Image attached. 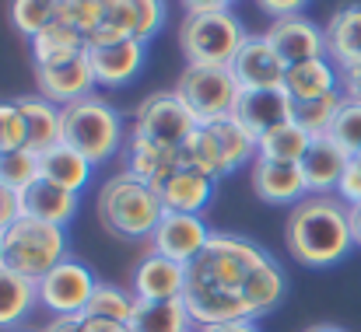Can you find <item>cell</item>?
Listing matches in <instances>:
<instances>
[{"instance_id": "obj_1", "label": "cell", "mask_w": 361, "mask_h": 332, "mask_svg": "<svg viewBox=\"0 0 361 332\" xmlns=\"http://www.w3.org/2000/svg\"><path fill=\"white\" fill-rule=\"evenodd\" d=\"M263 259H267V252L259 245H252L249 238H235V234L214 231L207 248L186 266L183 305H186L193 326L204 329V326L252 319L242 290H245L252 269Z\"/></svg>"}, {"instance_id": "obj_2", "label": "cell", "mask_w": 361, "mask_h": 332, "mask_svg": "<svg viewBox=\"0 0 361 332\" xmlns=\"http://www.w3.org/2000/svg\"><path fill=\"white\" fill-rule=\"evenodd\" d=\"M284 245H288L291 259L309 269L337 266L355 248L351 207L334 193L305 196L302 203L291 207V214L284 221Z\"/></svg>"}, {"instance_id": "obj_3", "label": "cell", "mask_w": 361, "mask_h": 332, "mask_svg": "<svg viewBox=\"0 0 361 332\" xmlns=\"http://www.w3.org/2000/svg\"><path fill=\"white\" fill-rule=\"evenodd\" d=\"M161 214H165V203H161L158 189L140 182L130 172L113 175L99 189V221L116 238H130V241L151 238Z\"/></svg>"}, {"instance_id": "obj_4", "label": "cell", "mask_w": 361, "mask_h": 332, "mask_svg": "<svg viewBox=\"0 0 361 332\" xmlns=\"http://www.w3.org/2000/svg\"><path fill=\"white\" fill-rule=\"evenodd\" d=\"M60 140L71 143L78 154H85L92 165H102L116 158L123 147L120 112L99 95L78 98L60 112Z\"/></svg>"}, {"instance_id": "obj_5", "label": "cell", "mask_w": 361, "mask_h": 332, "mask_svg": "<svg viewBox=\"0 0 361 332\" xmlns=\"http://www.w3.org/2000/svg\"><path fill=\"white\" fill-rule=\"evenodd\" d=\"M63 259H67V234L60 224L18 217L4 231V266L32 283H39Z\"/></svg>"}, {"instance_id": "obj_6", "label": "cell", "mask_w": 361, "mask_h": 332, "mask_svg": "<svg viewBox=\"0 0 361 332\" xmlns=\"http://www.w3.org/2000/svg\"><path fill=\"white\" fill-rule=\"evenodd\" d=\"M249 32L232 11H200L186 14L179 25V49L197 67H232Z\"/></svg>"}, {"instance_id": "obj_7", "label": "cell", "mask_w": 361, "mask_h": 332, "mask_svg": "<svg viewBox=\"0 0 361 332\" xmlns=\"http://www.w3.org/2000/svg\"><path fill=\"white\" fill-rule=\"evenodd\" d=\"M197 119L190 106L183 102V95L176 88L169 91H151L137 112H133V126H130V136L144 140V143H154L161 151H183L186 140L197 133Z\"/></svg>"}, {"instance_id": "obj_8", "label": "cell", "mask_w": 361, "mask_h": 332, "mask_svg": "<svg viewBox=\"0 0 361 332\" xmlns=\"http://www.w3.org/2000/svg\"><path fill=\"white\" fill-rule=\"evenodd\" d=\"M176 91L190 106L193 119L200 126H207V122H218V119L232 115L242 88L235 81V74H232V67H197V63H186V70L176 81Z\"/></svg>"}, {"instance_id": "obj_9", "label": "cell", "mask_w": 361, "mask_h": 332, "mask_svg": "<svg viewBox=\"0 0 361 332\" xmlns=\"http://www.w3.org/2000/svg\"><path fill=\"white\" fill-rule=\"evenodd\" d=\"M35 287H39V305H46L56 319H81L92 294H95V287H99V280L85 262L67 255Z\"/></svg>"}, {"instance_id": "obj_10", "label": "cell", "mask_w": 361, "mask_h": 332, "mask_svg": "<svg viewBox=\"0 0 361 332\" xmlns=\"http://www.w3.org/2000/svg\"><path fill=\"white\" fill-rule=\"evenodd\" d=\"M211 234H214V231H207V224H204L200 214H176V210H165L161 221H158V227L151 231L147 245H151V252H158V255H165V259H172V262L190 266V262L207 248Z\"/></svg>"}, {"instance_id": "obj_11", "label": "cell", "mask_w": 361, "mask_h": 332, "mask_svg": "<svg viewBox=\"0 0 361 332\" xmlns=\"http://www.w3.org/2000/svg\"><path fill=\"white\" fill-rule=\"evenodd\" d=\"M263 35L270 39V46L277 49V56L284 60V67H295V63L326 56V35L305 14L277 18V21H270V28Z\"/></svg>"}, {"instance_id": "obj_12", "label": "cell", "mask_w": 361, "mask_h": 332, "mask_svg": "<svg viewBox=\"0 0 361 332\" xmlns=\"http://www.w3.org/2000/svg\"><path fill=\"white\" fill-rule=\"evenodd\" d=\"M35 88L42 98H49L53 106H71L78 98H88L95 88V74L88 63V49L74 60L53 63V67H35Z\"/></svg>"}, {"instance_id": "obj_13", "label": "cell", "mask_w": 361, "mask_h": 332, "mask_svg": "<svg viewBox=\"0 0 361 332\" xmlns=\"http://www.w3.org/2000/svg\"><path fill=\"white\" fill-rule=\"evenodd\" d=\"M232 119L242 122L259 140L267 129L291 119V95L284 88H242L239 98H235V109H232Z\"/></svg>"}, {"instance_id": "obj_14", "label": "cell", "mask_w": 361, "mask_h": 332, "mask_svg": "<svg viewBox=\"0 0 361 332\" xmlns=\"http://www.w3.org/2000/svg\"><path fill=\"white\" fill-rule=\"evenodd\" d=\"M232 74H235L239 88H284L288 67L267 35H249L242 42L239 56L232 60Z\"/></svg>"}, {"instance_id": "obj_15", "label": "cell", "mask_w": 361, "mask_h": 332, "mask_svg": "<svg viewBox=\"0 0 361 332\" xmlns=\"http://www.w3.org/2000/svg\"><path fill=\"white\" fill-rule=\"evenodd\" d=\"M133 298L137 301H176L186 290V266L172 262L158 252H147L133 269Z\"/></svg>"}, {"instance_id": "obj_16", "label": "cell", "mask_w": 361, "mask_h": 332, "mask_svg": "<svg viewBox=\"0 0 361 332\" xmlns=\"http://www.w3.org/2000/svg\"><path fill=\"white\" fill-rule=\"evenodd\" d=\"M351 154L334 140V136H312L305 158H302V175H305V189L309 196H326V193H337L341 186V175L348 168Z\"/></svg>"}, {"instance_id": "obj_17", "label": "cell", "mask_w": 361, "mask_h": 332, "mask_svg": "<svg viewBox=\"0 0 361 332\" xmlns=\"http://www.w3.org/2000/svg\"><path fill=\"white\" fill-rule=\"evenodd\" d=\"M88 63H92L99 88L130 84L144 67V42L123 39V42H109V46H88Z\"/></svg>"}, {"instance_id": "obj_18", "label": "cell", "mask_w": 361, "mask_h": 332, "mask_svg": "<svg viewBox=\"0 0 361 332\" xmlns=\"http://www.w3.org/2000/svg\"><path fill=\"white\" fill-rule=\"evenodd\" d=\"M249 179H252V193L263 203H274V207H288V203L295 207V203H302L309 196L305 175H302L298 165H277V161L256 158Z\"/></svg>"}, {"instance_id": "obj_19", "label": "cell", "mask_w": 361, "mask_h": 332, "mask_svg": "<svg viewBox=\"0 0 361 332\" xmlns=\"http://www.w3.org/2000/svg\"><path fill=\"white\" fill-rule=\"evenodd\" d=\"M158 196L165 203V210H176V214H204L211 196H214V179L190 168V165H176L165 182L158 186Z\"/></svg>"}, {"instance_id": "obj_20", "label": "cell", "mask_w": 361, "mask_h": 332, "mask_svg": "<svg viewBox=\"0 0 361 332\" xmlns=\"http://www.w3.org/2000/svg\"><path fill=\"white\" fill-rule=\"evenodd\" d=\"M326 56L337 70H351L361 63V4H344L330 14L326 28Z\"/></svg>"}, {"instance_id": "obj_21", "label": "cell", "mask_w": 361, "mask_h": 332, "mask_svg": "<svg viewBox=\"0 0 361 332\" xmlns=\"http://www.w3.org/2000/svg\"><path fill=\"white\" fill-rule=\"evenodd\" d=\"M74 214H78V193H71V189H63V186H56L42 175L21 193V217L63 227Z\"/></svg>"}, {"instance_id": "obj_22", "label": "cell", "mask_w": 361, "mask_h": 332, "mask_svg": "<svg viewBox=\"0 0 361 332\" xmlns=\"http://www.w3.org/2000/svg\"><path fill=\"white\" fill-rule=\"evenodd\" d=\"M14 106L21 112V122H25V147L32 154H42L49 151L53 143H60V106H53L49 98L42 95H21L14 98Z\"/></svg>"}, {"instance_id": "obj_23", "label": "cell", "mask_w": 361, "mask_h": 332, "mask_svg": "<svg viewBox=\"0 0 361 332\" xmlns=\"http://www.w3.org/2000/svg\"><path fill=\"white\" fill-rule=\"evenodd\" d=\"M284 91L291 95V102H312V98L334 95V91H341V70L334 67L330 56L295 63L284 74Z\"/></svg>"}, {"instance_id": "obj_24", "label": "cell", "mask_w": 361, "mask_h": 332, "mask_svg": "<svg viewBox=\"0 0 361 332\" xmlns=\"http://www.w3.org/2000/svg\"><path fill=\"white\" fill-rule=\"evenodd\" d=\"M39 175L63 186V189H71V193H81L92 179V161L85 154H78L71 143L60 140V143H53L49 151L39 154Z\"/></svg>"}, {"instance_id": "obj_25", "label": "cell", "mask_w": 361, "mask_h": 332, "mask_svg": "<svg viewBox=\"0 0 361 332\" xmlns=\"http://www.w3.org/2000/svg\"><path fill=\"white\" fill-rule=\"evenodd\" d=\"M85 49H88L85 35L74 25H67V21H53L49 28H42L32 39V60H35V67H53V63L74 60Z\"/></svg>"}, {"instance_id": "obj_26", "label": "cell", "mask_w": 361, "mask_h": 332, "mask_svg": "<svg viewBox=\"0 0 361 332\" xmlns=\"http://www.w3.org/2000/svg\"><path fill=\"white\" fill-rule=\"evenodd\" d=\"M130 332H193V319L183 305L176 301H137L130 315Z\"/></svg>"}, {"instance_id": "obj_27", "label": "cell", "mask_w": 361, "mask_h": 332, "mask_svg": "<svg viewBox=\"0 0 361 332\" xmlns=\"http://www.w3.org/2000/svg\"><path fill=\"white\" fill-rule=\"evenodd\" d=\"M309 143H312V136H309L305 129H298V126L288 119V122L267 129V133L256 140V158L277 161V165H302Z\"/></svg>"}, {"instance_id": "obj_28", "label": "cell", "mask_w": 361, "mask_h": 332, "mask_svg": "<svg viewBox=\"0 0 361 332\" xmlns=\"http://www.w3.org/2000/svg\"><path fill=\"white\" fill-rule=\"evenodd\" d=\"M179 161H183V158H179L176 151H161V147L144 143V140H137V136L126 140V172L137 175L140 182L154 186V189L165 182V175H169Z\"/></svg>"}, {"instance_id": "obj_29", "label": "cell", "mask_w": 361, "mask_h": 332, "mask_svg": "<svg viewBox=\"0 0 361 332\" xmlns=\"http://www.w3.org/2000/svg\"><path fill=\"white\" fill-rule=\"evenodd\" d=\"M39 301V287L7 266H0V329H14L28 319V312Z\"/></svg>"}, {"instance_id": "obj_30", "label": "cell", "mask_w": 361, "mask_h": 332, "mask_svg": "<svg viewBox=\"0 0 361 332\" xmlns=\"http://www.w3.org/2000/svg\"><path fill=\"white\" fill-rule=\"evenodd\" d=\"M284 290H288L284 273H281V266L267 255V259L252 269V276H249V283H245L242 294H245V305H249V312H252V319H256V315L277 308L281 298H284Z\"/></svg>"}, {"instance_id": "obj_31", "label": "cell", "mask_w": 361, "mask_h": 332, "mask_svg": "<svg viewBox=\"0 0 361 332\" xmlns=\"http://www.w3.org/2000/svg\"><path fill=\"white\" fill-rule=\"evenodd\" d=\"M123 39H137L133 0H102L99 25L88 35V46H109V42H123Z\"/></svg>"}, {"instance_id": "obj_32", "label": "cell", "mask_w": 361, "mask_h": 332, "mask_svg": "<svg viewBox=\"0 0 361 332\" xmlns=\"http://www.w3.org/2000/svg\"><path fill=\"white\" fill-rule=\"evenodd\" d=\"M207 129L214 133V140H218V147H221V158H225V168H228V175L245 165V161H256V136L235 122L232 115L228 119H218V122H207Z\"/></svg>"}, {"instance_id": "obj_33", "label": "cell", "mask_w": 361, "mask_h": 332, "mask_svg": "<svg viewBox=\"0 0 361 332\" xmlns=\"http://www.w3.org/2000/svg\"><path fill=\"white\" fill-rule=\"evenodd\" d=\"M179 158H183V165H190V168L211 175L214 182L228 175L225 158H221V147H218V140H214V133H211L207 126H197V133L186 140V147L179 151Z\"/></svg>"}, {"instance_id": "obj_34", "label": "cell", "mask_w": 361, "mask_h": 332, "mask_svg": "<svg viewBox=\"0 0 361 332\" xmlns=\"http://www.w3.org/2000/svg\"><path fill=\"white\" fill-rule=\"evenodd\" d=\"M344 106V95L334 91V95H323V98H312V102H291V122L298 129H305L309 136H326L337 112Z\"/></svg>"}, {"instance_id": "obj_35", "label": "cell", "mask_w": 361, "mask_h": 332, "mask_svg": "<svg viewBox=\"0 0 361 332\" xmlns=\"http://www.w3.org/2000/svg\"><path fill=\"white\" fill-rule=\"evenodd\" d=\"M133 305H137L133 290H123V287H113V283H99V287H95V294H92V301H88V308H85V315L130 326Z\"/></svg>"}, {"instance_id": "obj_36", "label": "cell", "mask_w": 361, "mask_h": 332, "mask_svg": "<svg viewBox=\"0 0 361 332\" xmlns=\"http://www.w3.org/2000/svg\"><path fill=\"white\" fill-rule=\"evenodd\" d=\"M60 7H63V0H14L11 4V21L21 35L35 39L42 28L60 21Z\"/></svg>"}, {"instance_id": "obj_37", "label": "cell", "mask_w": 361, "mask_h": 332, "mask_svg": "<svg viewBox=\"0 0 361 332\" xmlns=\"http://www.w3.org/2000/svg\"><path fill=\"white\" fill-rule=\"evenodd\" d=\"M35 179H39V154H32L28 147L11 151V154H0V186L4 189H11V193L21 196Z\"/></svg>"}, {"instance_id": "obj_38", "label": "cell", "mask_w": 361, "mask_h": 332, "mask_svg": "<svg viewBox=\"0 0 361 332\" xmlns=\"http://www.w3.org/2000/svg\"><path fill=\"white\" fill-rule=\"evenodd\" d=\"M326 136H334V140H337V143H341V147L351 154V158H361V106L344 102Z\"/></svg>"}, {"instance_id": "obj_39", "label": "cell", "mask_w": 361, "mask_h": 332, "mask_svg": "<svg viewBox=\"0 0 361 332\" xmlns=\"http://www.w3.org/2000/svg\"><path fill=\"white\" fill-rule=\"evenodd\" d=\"M133 14H137V42H147L161 32L165 25V0H133Z\"/></svg>"}, {"instance_id": "obj_40", "label": "cell", "mask_w": 361, "mask_h": 332, "mask_svg": "<svg viewBox=\"0 0 361 332\" xmlns=\"http://www.w3.org/2000/svg\"><path fill=\"white\" fill-rule=\"evenodd\" d=\"M25 147V122L14 102H0V154Z\"/></svg>"}, {"instance_id": "obj_41", "label": "cell", "mask_w": 361, "mask_h": 332, "mask_svg": "<svg viewBox=\"0 0 361 332\" xmlns=\"http://www.w3.org/2000/svg\"><path fill=\"white\" fill-rule=\"evenodd\" d=\"M337 196L348 203V207H358L361 203V158H351L344 175H341V186H337Z\"/></svg>"}, {"instance_id": "obj_42", "label": "cell", "mask_w": 361, "mask_h": 332, "mask_svg": "<svg viewBox=\"0 0 361 332\" xmlns=\"http://www.w3.org/2000/svg\"><path fill=\"white\" fill-rule=\"evenodd\" d=\"M309 0H256V7L267 14V18H291V14H302Z\"/></svg>"}, {"instance_id": "obj_43", "label": "cell", "mask_w": 361, "mask_h": 332, "mask_svg": "<svg viewBox=\"0 0 361 332\" xmlns=\"http://www.w3.org/2000/svg\"><path fill=\"white\" fill-rule=\"evenodd\" d=\"M341 95H344V102L361 106V63L351 70H341Z\"/></svg>"}, {"instance_id": "obj_44", "label": "cell", "mask_w": 361, "mask_h": 332, "mask_svg": "<svg viewBox=\"0 0 361 332\" xmlns=\"http://www.w3.org/2000/svg\"><path fill=\"white\" fill-rule=\"evenodd\" d=\"M81 332H130V326L123 322H109V319H92V315H81L78 319Z\"/></svg>"}, {"instance_id": "obj_45", "label": "cell", "mask_w": 361, "mask_h": 332, "mask_svg": "<svg viewBox=\"0 0 361 332\" xmlns=\"http://www.w3.org/2000/svg\"><path fill=\"white\" fill-rule=\"evenodd\" d=\"M235 0H183L186 14H200V11H228Z\"/></svg>"}, {"instance_id": "obj_46", "label": "cell", "mask_w": 361, "mask_h": 332, "mask_svg": "<svg viewBox=\"0 0 361 332\" xmlns=\"http://www.w3.org/2000/svg\"><path fill=\"white\" fill-rule=\"evenodd\" d=\"M200 332H259L256 319H239V322H221V326H204Z\"/></svg>"}, {"instance_id": "obj_47", "label": "cell", "mask_w": 361, "mask_h": 332, "mask_svg": "<svg viewBox=\"0 0 361 332\" xmlns=\"http://www.w3.org/2000/svg\"><path fill=\"white\" fill-rule=\"evenodd\" d=\"M42 332H81V326H78V319H53Z\"/></svg>"}, {"instance_id": "obj_48", "label": "cell", "mask_w": 361, "mask_h": 332, "mask_svg": "<svg viewBox=\"0 0 361 332\" xmlns=\"http://www.w3.org/2000/svg\"><path fill=\"white\" fill-rule=\"evenodd\" d=\"M351 231H355V245L361 248V203L351 207Z\"/></svg>"}, {"instance_id": "obj_49", "label": "cell", "mask_w": 361, "mask_h": 332, "mask_svg": "<svg viewBox=\"0 0 361 332\" xmlns=\"http://www.w3.org/2000/svg\"><path fill=\"white\" fill-rule=\"evenodd\" d=\"M305 332H344V329H337V326H312V329H305Z\"/></svg>"}, {"instance_id": "obj_50", "label": "cell", "mask_w": 361, "mask_h": 332, "mask_svg": "<svg viewBox=\"0 0 361 332\" xmlns=\"http://www.w3.org/2000/svg\"><path fill=\"white\" fill-rule=\"evenodd\" d=\"M0 266H4V231H0Z\"/></svg>"}]
</instances>
